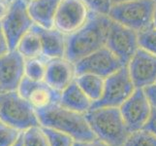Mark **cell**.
Here are the masks:
<instances>
[{"label": "cell", "mask_w": 156, "mask_h": 146, "mask_svg": "<svg viewBox=\"0 0 156 146\" xmlns=\"http://www.w3.org/2000/svg\"><path fill=\"white\" fill-rule=\"evenodd\" d=\"M91 12L108 16L112 8L111 0H83Z\"/></svg>", "instance_id": "obj_27"}, {"label": "cell", "mask_w": 156, "mask_h": 146, "mask_svg": "<svg viewBox=\"0 0 156 146\" xmlns=\"http://www.w3.org/2000/svg\"><path fill=\"white\" fill-rule=\"evenodd\" d=\"M152 25L154 28H156V7L154 10V13H153V19H152Z\"/></svg>", "instance_id": "obj_34"}, {"label": "cell", "mask_w": 156, "mask_h": 146, "mask_svg": "<svg viewBox=\"0 0 156 146\" xmlns=\"http://www.w3.org/2000/svg\"><path fill=\"white\" fill-rule=\"evenodd\" d=\"M123 146H156V137L141 129L129 134Z\"/></svg>", "instance_id": "obj_22"}, {"label": "cell", "mask_w": 156, "mask_h": 146, "mask_svg": "<svg viewBox=\"0 0 156 146\" xmlns=\"http://www.w3.org/2000/svg\"><path fill=\"white\" fill-rule=\"evenodd\" d=\"M144 131H147L151 133L156 137V108L151 107V111H150V115L147 119V121L142 128Z\"/></svg>", "instance_id": "obj_28"}, {"label": "cell", "mask_w": 156, "mask_h": 146, "mask_svg": "<svg viewBox=\"0 0 156 146\" xmlns=\"http://www.w3.org/2000/svg\"><path fill=\"white\" fill-rule=\"evenodd\" d=\"M155 7L153 0H130L112 4L108 17L133 30L141 31L152 25Z\"/></svg>", "instance_id": "obj_5"}, {"label": "cell", "mask_w": 156, "mask_h": 146, "mask_svg": "<svg viewBox=\"0 0 156 146\" xmlns=\"http://www.w3.org/2000/svg\"><path fill=\"white\" fill-rule=\"evenodd\" d=\"M139 47L147 52L156 56V28L150 25L149 28H144L138 33Z\"/></svg>", "instance_id": "obj_24"}, {"label": "cell", "mask_w": 156, "mask_h": 146, "mask_svg": "<svg viewBox=\"0 0 156 146\" xmlns=\"http://www.w3.org/2000/svg\"><path fill=\"white\" fill-rule=\"evenodd\" d=\"M27 3L28 1L26 0H14L8 4L7 13L0 21L6 34L10 50H15L17 48L21 37L34 24L28 12Z\"/></svg>", "instance_id": "obj_7"}, {"label": "cell", "mask_w": 156, "mask_h": 146, "mask_svg": "<svg viewBox=\"0 0 156 146\" xmlns=\"http://www.w3.org/2000/svg\"><path fill=\"white\" fill-rule=\"evenodd\" d=\"M91 103L92 101L80 90L75 80L61 92L59 104L67 109L83 114L90 109Z\"/></svg>", "instance_id": "obj_18"}, {"label": "cell", "mask_w": 156, "mask_h": 146, "mask_svg": "<svg viewBox=\"0 0 156 146\" xmlns=\"http://www.w3.org/2000/svg\"><path fill=\"white\" fill-rule=\"evenodd\" d=\"M8 10V4L6 2L0 1V21L3 19V17L7 13Z\"/></svg>", "instance_id": "obj_32"}, {"label": "cell", "mask_w": 156, "mask_h": 146, "mask_svg": "<svg viewBox=\"0 0 156 146\" xmlns=\"http://www.w3.org/2000/svg\"><path fill=\"white\" fill-rule=\"evenodd\" d=\"M106 47L118 58L122 66H127L139 49L137 31L111 20Z\"/></svg>", "instance_id": "obj_8"}, {"label": "cell", "mask_w": 156, "mask_h": 146, "mask_svg": "<svg viewBox=\"0 0 156 146\" xmlns=\"http://www.w3.org/2000/svg\"><path fill=\"white\" fill-rule=\"evenodd\" d=\"M129 133L139 131L146 124L151 111L144 89H136L119 108Z\"/></svg>", "instance_id": "obj_11"}, {"label": "cell", "mask_w": 156, "mask_h": 146, "mask_svg": "<svg viewBox=\"0 0 156 146\" xmlns=\"http://www.w3.org/2000/svg\"><path fill=\"white\" fill-rule=\"evenodd\" d=\"M144 92L146 94L150 105L153 108H156V84L149 85L144 88Z\"/></svg>", "instance_id": "obj_29"}, {"label": "cell", "mask_w": 156, "mask_h": 146, "mask_svg": "<svg viewBox=\"0 0 156 146\" xmlns=\"http://www.w3.org/2000/svg\"><path fill=\"white\" fill-rule=\"evenodd\" d=\"M0 120L20 132L41 126L33 106L17 91L0 94Z\"/></svg>", "instance_id": "obj_4"}, {"label": "cell", "mask_w": 156, "mask_h": 146, "mask_svg": "<svg viewBox=\"0 0 156 146\" xmlns=\"http://www.w3.org/2000/svg\"><path fill=\"white\" fill-rule=\"evenodd\" d=\"M16 50H17L25 59L43 57L40 38L38 34L32 29V28L29 31H27L23 37H21V39L18 43Z\"/></svg>", "instance_id": "obj_20"}, {"label": "cell", "mask_w": 156, "mask_h": 146, "mask_svg": "<svg viewBox=\"0 0 156 146\" xmlns=\"http://www.w3.org/2000/svg\"><path fill=\"white\" fill-rule=\"evenodd\" d=\"M25 58L16 50H9L0 57V90L5 92L17 91L24 76Z\"/></svg>", "instance_id": "obj_14"}, {"label": "cell", "mask_w": 156, "mask_h": 146, "mask_svg": "<svg viewBox=\"0 0 156 146\" xmlns=\"http://www.w3.org/2000/svg\"><path fill=\"white\" fill-rule=\"evenodd\" d=\"M110 23L108 16L90 11L87 21L78 30L66 36L65 58L74 63L105 47Z\"/></svg>", "instance_id": "obj_1"}, {"label": "cell", "mask_w": 156, "mask_h": 146, "mask_svg": "<svg viewBox=\"0 0 156 146\" xmlns=\"http://www.w3.org/2000/svg\"><path fill=\"white\" fill-rule=\"evenodd\" d=\"M10 50V47L8 44V40L5 32L2 28L1 23H0V57L3 56Z\"/></svg>", "instance_id": "obj_30"}, {"label": "cell", "mask_w": 156, "mask_h": 146, "mask_svg": "<svg viewBox=\"0 0 156 146\" xmlns=\"http://www.w3.org/2000/svg\"><path fill=\"white\" fill-rule=\"evenodd\" d=\"M74 78V63L66 58H55L47 61L44 81L52 89L61 93Z\"/></svg>", "instance_id": "obj_15"}, {"label": "cell", "mask_w": 156, "mask_h": 146, "mask_svg": "<svg viewBox=\"0 0 156 146\" xmlns=\"http://www.w3.org/2000/svg\"><path fill=\"white\" fill-rule=\"evenodd\" d=\"M153 1H154V3L156 4V0H153Z\"/></svg>", "instance_id": "obj_37"}, {"label": "cell", "mask_w": 156, "mask_h": 146, "mask_svg": "<svg viewBox=\"0 0 156 146\" xmlns=\"http://www.w3.org/2000/svg\"><path fill=\"white\" fill-rule=\"evenodd\" d=\"M18 93L33 106L35 110L58 104L61 93L45 81H34L23 76L17 90Z\"/></svg>", "instance_id": "obj_12"}, {"label": "cell", "mask_w": 156, "mask_h": 146, "mask_svg": "<svg viewBox=\"0 0 156 146\" xmlns=\"http://www.w3.org/2000/svg\"><path fill=\"white\" fill-rule=\"evenodd\" d=\"M23 132L0 120V146H12Z\"/></svg>", "instance_id": "obj_26"}, {"label": "cell", "mask_w": 156, "mask_h": 146, "mask_svg": "<svg viewBox=\"0 0 156 146\" xmlns=\"http://www.w3.org/2000/svg\"><path fill=\"white\" fill-rule=\"evenodd\" d=\"M47 61L44 57L26 58L24 62V76L34 81H44Z\"/></svg>", "instance_id": "obj_21"}, {"label": "cell", "mask_w": 156, "mask_h": 146, "mask_svg": "<svg viewBox=\"0 0 156 146\" xmlns=\"http://www.w3.org/2000/svg\"><path fill=\"white\" fill-rule=\"evenodd\" d=\"M83 114L95 137L111 146H123L130 134L118 107L91 108Z\"/></svg>", "instance_id": "obj_3"}, {"label": "cell", "mask_w": 156, "mask_h": 146, "mask_svg": "<svg viewBox=\"0 0 156 146\" xmlns=\"http://www.w3.org/2000/svg\"><path fill=\"white\" fill-rule=\"evenodd\" d=\"M12 146H23V133H21L20 138L16 141Z\"/></svg>", "instance_id": "obj_33"}, {"label": "cell", "mask_w": 156, "mask_h": 146, "mask_svg": "<svg viewBox=\"0 0 156 146\" xmlns=\"http://www.w3.org/2000/svg\"><path fill=\"white\" fill-rule=\"evenodd\" d=\"M4 1H5V2H6L7 4H10V3H11V2H12V1H14V0H4Z\"/></svg>", "instance_id": "obj_36"}, {"label": "cell", "mask_w": 156, "mask_h": 146, "mask_svg": "<svg viewBox=\"0 0 156 146\" xmlns=\"http://www.w3.org/2000/svg\"><path fill=\"white\" fill-rule=\"evenodd\" d=\"M26 1H30V0H26Z\"/></svg>", "instance_id": "obj_40"}, {"label": "cell", "mask_w": 156, "mask_h": 146, "mask_svg": "<svg viewBox=\"0 0 156 146\" xmlns=\"http://www.w3.org/2000/svg\"><path fill=\"white\" fill-rule=\"evenodd\" d=\"M122 63L106 46L74 62L75 76L89 73L107 78L121 68Z\"/></svg>", "instance_id": "obj_9"}, {"label": "cell", "mask_w": 156, "mask_h": 146, "mask_svg": "<svg viewBox=\"0 0 156 146\" xmlns=\"http://www.w3.org/2000/svg\"><path fill=\"white\" fill-rule=\"evenodd\" d=\"M35 111L42 127L65 133L78 141H89L97 138L83 113L67 109L59 103Z\"/></svg>", "instance_id": "obj_2"}, {"label": "cell", "mask_w": 156, "mask_h": 146, "mask_svg": "<svg viewBox=\"0 0 156 146\" xmlns=\"http://www.w3.org/2000/svg\"><path fill=\"white\" fill-rule=\"evenodd\" d=\"M61 0H30L27 3L33 23L45 28H53V21Z\"/></svg>", "instance_id": "obj_17"}, {"label": "cell", "mask_w": 156, "mask_h": 146, "mask_svg": "<svg viewBox=\"0 0 156 146\" xmlns=\"http://www.w3.org/2000/svg\"><path fill=\"white\" fill-rule=\"evenodd\" d=\"M90 10L83 0H61L53 21V28L69 35L87 21Z\"/></svg>", "instance_id": "obj_10"}, {"label": "cell", "mask_w": 156, "mask_h": 146, "mask_svg": "<svg viewBox=\"0 0 156 146\" xmlns=\"http://www.w3.org/2000/svg\"><path fill=\"white\" fill-rule=\"evenodd\" d=\"M131 80L136 89H144L156 83V56L138 49L127 64Z\"/></svg>", "instance_id": "obj_13"}, {"label": "cell", "mask_w": 156, "mask_h": 146, "mask_svg": "<svg viewBox=\"0 0 156 146\" xmlns=\"http://www.w3.org/2000/svg\"><path fill=\"white\" fill-rule=\"evenodd\" d=\"M32 29L39 36L42 46V56L45 58H65L67 35L55 28H45L35 24L32 26Z\"/></svg>", "instance_id": "obj_16"}, {"label": "cell", "mask_w": 156, "mask_h": 146, "mask_svg": "<svg viewBox=\"0 0 156 146\" xmlns=\"http://www.w3.org/2000/svg\"><path fill=\"white\" fill-rule=\"evenodd\" d=\"M112 4H117V3H122L125 1H130V0H111Z\"/></svg>", "instance_id": "obj_35"}, {"label": "cell", "mask_w": 156, "mask_h": 146, "mask_svg": "<svg viewBox=\"0 0 156 146\" xmlns=\"http://www.w3.org/2000/svg\"><path fill=\"white\" fill-rule=\"evenodd\" d=\"M42 129L46 134L49 146H72L74 143V138L71 137L69 134L59 132L57 129L42 127Z\"/></svg>", "instance_id": "obj_25"}, {"label": "cell", "mask_w": 156, "mask_h": 146, "mask_svg": "<svg viewBox=\"0 0 156 146\" xmlns=\"http://www.w3.org/2000/svg\"><path fill=\"white\" fill-rule=\"evenodd\" d=\"M72 146H111L109 144L105 143L104 141L95 138L93 140H89V141H78V140H75Z\"/></svg>", "instance_id": "obj_31"}, {"label": "cell", "mask_w": 156, "mask_h": 146, "mask_svg": "<svg viewBox=\"0 0 156 146\" xmlns=\"http://www.w3.org/2000/svg\"><path fill=\"white\" fill-rule=\"evenodd\" d=\"M135 87L131 80L127 66H122L105 78L104 90L101 97L91 103V108L97 107H120L129 99Z\"/></svg>", "instance_id": "obj_6"}, {"label": "cell", "mask_w": 156, "mask_h": 146, "mask_svg": "<svg viewBox=\"0 0 156 146\" xmlns=\"http://www.w3.org/2000/svg\"><path fill=\"white\" fill-rule=\"evenodd\" d=\"M1 93H2V91H1V90H0V94H1Z\"/></svg>", "instance_id": "obj_38"}, {"label": "cell", "mask_w": 156, "mask_h": 146, "mask_svg": "<svg viewBox=\"0 0 156 146\" xmlns=\"http://www.w3.org/2000/svg\"><path fill=\"white\" fill-rule=\"evenodd\" d=\"M0 1H3V2H5V1H4V0H0Z\"/></svg>", "instance_id": "obj_39"}, {"label": "cell", "mask_w": 156, "mask_h": 146, "mask_svg": "<svg viewBox=\"0 0 156 146\" xmlns=\"http://www.w3.org/2000/svg\"><path fill=\"white\" fill-rule=\"evenodd\" d=\"M74 80L92 102L98 100L103 94L105 84L104 78L94 74L84 73L76 75Z\"/></svg>", "instance_id": "obj_19"}, {"label": "cell", "mask_w": 156, "mask_h": 146, "mask_svg": "<svg viewBox=\"0 0 156 146\" xmlns=\"http://www.w3.org/2000/svg\"><path fill=\"white\" fill-rule=\"evenodd\" d=\"M23 146H49L46 134L41 126L30 128L23 132Z\"/></svg>", "instance_id": "obj_23"}]
</instances>
